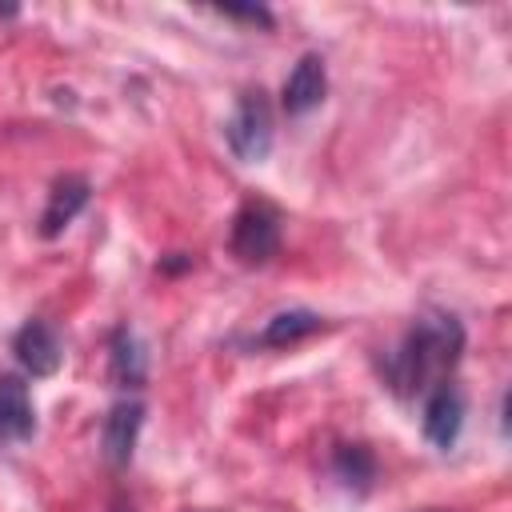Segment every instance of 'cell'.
I'll return each mask as SVG.
<instances>
[{"label": "cell", "mask_w": 512, "mask_h": 512, "mask_svg": "<svg viewBox=\"0 0 512 512\" xmlns=\"http://www.w3.org/2000/svg\"><path fill=\"white\" fill-rule=\"evenodd\" d=\"M460 352H464V328L456 316H420L400 340V348L388 356V368H384L388 384L400 396L432 392L456 368Z\"/></svg>", "instance_id": "6da1fadb"}, {"label": "cell", "mask_w": 512, "mask_h": 512, "mask_svg": "<svg viewBox=\"0 0 512 512\" xmlns=\"http://www.w3.org/2000/svg\"><path fill=\"white\" fill-rule=\"evenodd\" d=\"M224 140L232 148L236 160L244 164H260L272 152V108L264 100V92H244L224 124Z\"/></svg>", "instance_id": "7a4b0ae2"}, {"label": "cell", "mask_w": 512, "mask_h": 512, "mask_svg": "<svg viewBox=\"0 0 512 512\" xmlns=\"http://www.w3.org/2000/svg\"><path fill=\"white\" fill-rule=\"evenodd\" d=\"M228 248L240 264H268L280 248V216L268 204H244L232 216Z\"/></svg>", "instance_id": "3957f363"}, {"label": "cell", "mask_w": 512, "mask_h": 512, "mask_svg": "<svg viewBox=\"0 0 512 512\" xmlns=\"http://www.w3.org/2000/svg\"><path fill=\"white\" fill-rule=\"evenodd\" d=\"M464 428V396L456 384H436L428 392V404H424V436L436 444V448H452L456 436Z\"/></svg>", "instance_id": "277c9868"}, {"label": "cell", "mask_w": 512, "mask_h": 512, "mask_svg": "<svg viewBox=\"0 0 512 512\" xmlns=\"http://www.w3.org/2000/svg\"><path fill=\"white\" fill-rule=\"evenodd\" d=\"M140 424H144V404H140V400H120V404H112V412L104 416L100 444H104V460H108L112 468H124V464L132 460Z\"/></svg>", "instance_id": "5b68a950"}, {"label": "cell", "mask_w": 512, "mask_h": 512, "mask_svg": "<svg viewBox=\"0 0 512 512\" xmlns=\"http://www.w3.org/2000/svg\"><path fill=\"white\" fill-rule=\"evenodd\" d=\"M324 92H328L324 60L316 52H304L296 60V68L288 72V80H284V112L288 116H304L324 100Z\"/></svg>", "instance_id": "8992f818"}, {"label": "cell", "mask_w": 512, "mask_h": 512, "mask_svg": "<svg viewBox=\"0 0 512 512\" xmlns=\"http://www.w3.org/2000/svg\"><path fill=\"white\" fill-rule=\"evenodd\" d=\"M12 352H16L20 368L32 372V376H52V372L60 368V356H64L56 332H52L44 320H28V324L16 332Z\"/></svg>", "instance_id": "52a82bcc"}, {"label": "cell", "mask_w": 512, "mask_h": 512, "mask_svg": "<svg viewBox=\"0 0 512 512\" xmlns=\"http://www.w3.org/2000/svg\"><path fill=\"white\" fill-rule=\"evenodd\" d=\"M88 196H92V184H88L84 176H64V180H56L52 192H48L44 216H40V236H44V240L60 236V232L80 216V208L88 204Z\"/></svg>", "instance_id": "ba28073f"}, {"label": "cell", "mask_w": 512, "mask_h": 512, "mask_svg": "<svg viewBox=\"0 0 512 512\" xmlns=\"http://www.w3.org/2000/svg\"><path fill=\"white\" fill-rule=\"evenodd\" d=\"M36 432V412L28 384L20 376H0V440H28Z\"/></svg>", "instance_id": "9c48e42d"}, {"label": "cell", "mask_w": 512, "mask_h": 512, "mask_svg": "<svg viewBox=\"0 0 512 512\" xmlns=\"http://www.w3.org/2000/svg\"><path fill=\"white\" fill-rule=\"evenodd\" d=\"M108 376L116 388H140L148 376V360H144V344L132 328H116L108 340Z\"/></svg>", "instance_id": "30bf717a"}, {"label": "cell", "mask_w": 512, "mask_h": 512, "mask_svg": "<svg viewBox=\"0 0 512 512\" xmlns=\"http://www.w3.org/2000/svg\"><path fill=\"white\" fill-rule=\"evenodd\" d=\"M324 328V316H316V312H308V308H292V312H276L268 324H264V332H260V348H288V344H300V340H308L312 332H320Z\"/></svg>", "instance_id": "8fae6325"}, {"label": "cell", "mask_w": 512, "mask_h": 512, "mask_svg": "<svg viewBox=\"0 0 512 512\" xmlns=\"http://www.w3.org/2000/svg\"><path fill=\"white\" fill-rule=\"evenodd\" d=\"M332 472L344 488L352 492H368L372 480H376V456L364 448V444H340L332 452Z\"/></svg>", "instance_id": "7c38bea8"}, {"label": "cell", "mask_w": 512, "mask_h": 512, "mask_svg": "<svg viewBox=\"0 0 512 512\" xmlns=\"http://www.w3.org/2000/svg\"><path fill=\"white\" fill-rule=\"evenodd\" d=\"M216 12H224V16H232V20H248V24H264V28H272V12L268 8H252V4H220Z\"/></svg>", "instance_id": "4fadbf2b"}, {"label": "cell", "mask_w": 512, "mask_h": 512, "mask_svg": "<svg viewBox=\"0 0 512 512\" xmlns=\"http://www.w3.org/2000/svg\"><path fill=\"white\" fill-rule=\"evenodd\" d=\"M112 512H132V504H124V500H120V504H116Z\"/></svg>", "instance_id": "5bb4252c"}]
</instances>
